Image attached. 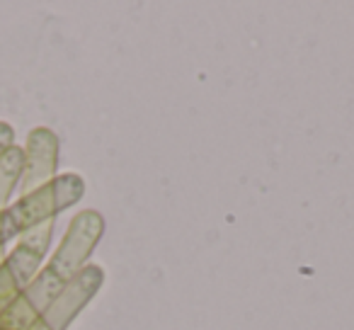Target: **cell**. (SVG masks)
<instances>
[{
  "label": "cell",
  "instance_id": "6",
  "mask_svg": "<svg viewBox=\"0 0 354 330\" xmlns=\"http://www.w3.org/2000/svg\"><path fill=\"white\" fill-rule=\"evenodd\" d=\"M22 168H25V151L12 146L6 156H0V214L6 212L15 187H20Z\"/></svg>",
  "mask_w": 354,
  "mask_h": 330
},
{
  "label": "cell",
  "instance_id": "13",
  "mask_svg": "<svg viewBox=\"0 0 354 330\" xmlns=\"http://www.w3.org/2000/svg\"><path fill=\"white\" fill-rule=\"evenodd\" d=\"M3 260H6V255H3V248H0V265H3Z\"/></svg>",
  "mask_w": 354,
  "mask_h": 330
},
{
  "label": "cell",
  "instance_id": "4",
  "mask_svg": "<svg viewBox=\"0 0 354 330\" xmlns=\"http://www.w3.org/2000/svg\"><path fill=\"white\" fill-rule=\"evenodd\" d=\"M104 282V272L97 265H85L73 279L64 284V289L56 294L51 306L44 311L41 320L46 323L49 330H66L73 318L85 309L90 299L97 294V289Z\"/></svg>",
  "mask_w": 354,
  "mask_h": 330
},
{
  "label": "cell",
  "instance_id": "1",
  "mask_svg": "<svg viewBox=\"0 0 354 330\" xmlns=\"http://www.w3.org/2000/svg\"><path fill=\"white\" fill-rule=\"evenodd\" d=\"M83 192H85V183L78 175H73V173L56 175L49 185L25 194V197L17 199V204L8 207L6 209L8 221H10L15 236H20L27 228L51 221V219H56V214H61L64 209L78 204Z\"/></svg>",
  "mask_w": 354,
  "mask_h": 330
},
{
  "label": "cell",
  "instance_id": "2",
  "mask_svg": "<svg viewBox=\"0 0 354 330\" xmlns=\"http://www.w3.org/2000/svg\"><path fill=\"white\" fill-rule=\"evenodd\" d=\"M104 233V219L93 209H85L71 221L59 250L49 260L46 270L54 272L61 282H68L85 267L88 257L93 255L95 246Z\"/></svg>",
  "mask_w": 354,
  "mask_h": 330
},
{
  "label": "cell",
  "instance_id": "10",
  "mask_svg": "<svg viewBox=\"0 0 354 330\" xmlns=\"http://www.w3.org/2000/svg\"><path fill=\"white\" fill-rule=\"evenodd\" d=\"M12 146H15V131L10 124L0 122V156H6Z\"/></svg>",
  "mask_w": 354,
  "mask_h": 330
},
{
  "label": "cell",
  "instance_id": "9",
  "mask_svg": "<svg viewBox=\"0 0 354 330\" xmlns=\"http://www.w3.org/2000/svg\"><path fill=\"white\" fill-rule=\"evenodd\" d=\"M20 294H22L20 282L12 277V272L8 270L6 260H3V265H0V313H3Z\"/></svg>",
  "mask_w": 354,
  "mask_h": 330
},
{
  "label": "cell",
  "instance_id": "11",
  "mask_svg": "<svg viewBox=\"0 0 354 330\" xmlns=\"http://www.w3.org/2000/svg\"><path fill=\"white\" fill-rule=\"evenodd\" d=\"M12 238H15V231H12L10 221H8V214L3 212L0 214V248L6 246L8 241H12Z\"/></svg>",
  "mask_w": 354,
  "mask_h": 330
},
{
  "label": "cell",
  "instance_id": "3",
  "mask_svg": "<svg viewBox=\"0 0 354 330\" xmlns=\"http://www.w3.org/2000/svg\"><path fill=\"white\" fill-rule=\"evenodd\" d=\"M66 282H61L54 272L39 270V275L22 289V294L0 313V330H27L35 320L44 315Z\"/></svg>",
  "mask_w": 354,
  "mask_h": 330
},
{
  "label": "cell",
  "instance_id": "8",
  "mask_svg": "<svg viewBox=\"0 0 354 330\" xmlns=\"http://www.w3.org/2000/svg\"><path fill=\"white\" fill-rule=\"evenodd\" d=\"M51 236H54V219H51V221L39 223V226L27 228L25 233H20V241L17 243H20V246L32 248V250H37L41 257H44L46 250H49Z\"/></svg>",
  "mask_w": 354,
  "mask_h": 330
},
{
  "label": "cell",
  "instance_id": "5",
  "mask_svg": "<svg viewBox=\"0 0 354 330\" xmlns=\"http://www.w3.org/2000/svg\"><path fill=\"white\" fill-rule=\"evenodd\" d=\"M25 151V168H22L20 192L22 197L35 190L49 185L56 178V165H59V138L51 129L39 127L30 134Z\"/></svg>",
  "mask_w": 354,
  "mask_h": 330
},
{
  "label": "cell",
  "instance_id": "7",
  "mask_svg": "<svg viewBox=\"0 0 354 330\" xmlns=\"http://www.w3.org/2000/svg\"><path fill=\"white\" fill-rule=\"evenodd\" d=\"M41 260H44V257H41L37 250H32V248L20 246V243H17L15 250H12L10 255H6V267L12 272V277L20 282L22 289H25V286L30 284L37 275H39Z\"/></svg>",
  "mask_w": 354,
  "mask_h": 330
},
{
  "label": "cell",
  "instance_id": "12",
  "mask_svg": "<svg viewBox=\"0 0 354 330\" xmlns=\"http://www.w3.org/2000/svg\"><path fill=\"white\" fill-rule=\"evenodd\" d=\"M27 330H49V328H46V323H44V320H35V323H32L30 325V328H27Z\"/></svg>",
  "mask_w": 354,
  "mask_h": 330
}]
</instances>
